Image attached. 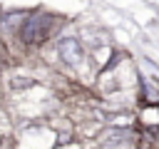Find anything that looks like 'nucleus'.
I'll use <instances>...</instances> for the list:
<instances>
[{"mask_svg":"<svg viewBox=\"0 0 159 149\" xmlns=\"http://www.w3.org/2000/svg\"><path fill=\"white\" fill-rule=\"evenodd\" d=\"M50 25H52V17L47 15H37V17H30L22 27V37L27 42H42L50 32Z\"/></svg>","mask_w":159,"mask_h":149,"instance_id":"1","label":"nucleus"},{"mask_svg":"<svg viewBox=\"0 0 159 149\" xmlns=\"http://www.w3.org/2000/svg\"><path fill=\"white\" fill-rule=\"evenodd\" d=\"M142 124L144 127H159V112L154 104H149V109L142 112Z\"/></svg>","mask_w":159,"mask_h":149,"instance_id":"3","label":"nucleus"},{"mask_svg":"<svg viewBox=\"0 0 159 149\" xmlns=\"http://www.w3.org/2000/svg\"><path fill=\"white\" fill-rule=\"evenodd\" d=\"M142 97L147 104L159 107V79L157 77H142Z\"/></svg>","mask_w":159,"mask_h":149,"instance_id":"2","label":"nucleus"}]
</instances>
